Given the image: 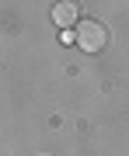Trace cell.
I'll use <instances>...</instances> for the list:
<instances>
[{
	"label": "cell",
	"instance_id": "7a4b0ae2",
	"mask_svg": "<svg viewBox=\"0 0 129 156\" xmlns=\"http://www.w3.org/2000/svg\"><path fill=\"white\" fill-rule=\"evenodd\" d=\"M80 17V7L73 4V0H59V4H52V21L59 24L63 31H70V24Z\"/></svg>",
	"mask_w": 129,
	"mask_h": 156
},
{
	"label": "cell",
	"instance_id": "6da1fadb",
	"mask_svg": "<svg viewBox=\"0 0 129 156\" xmlns=\"http://www.w3.org/2000/svg\"><path fill=\"white\" fill-rule=\"evenodd\" d=\"M73 38L84 52H101L108 45V28L101 21H77V31H73Z\"/></svg>",
	"mask_w": 129,
	"mask_h": 156
}]
</instances>
